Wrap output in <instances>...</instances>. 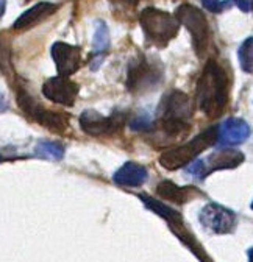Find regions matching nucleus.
I'll return each mask as SVG.
<instances>
[{
    "label": "nucleus",
    "instance_id": "1",
    "mask_svg": "<svg viewBox=\"0 0 253 262\" xmlns=\"http://www.w3.org/2000/svg\"><path fill=\"white\" fill-rule=\"evenodd\" d=\"M228 102V77L217 61L209 59L197 83L199 108L209 117L217 119Z\"/></svg>",
    "mask_w": 253,
    "mask_h": 262
},
{
    "label": "nucleus",
    "instance_id": "2",
    "mask_svg": "<svg viewBox=\"0 0 253 262\" xmlns=\"http://www.w3.org/2000/svg\"><path fill=\"white\" fill-rule=\"evenodd\" d=\"M139 24L147 39L160 47H164L167 42H171L178 35L180 28V22L175 16L152 7L141 11Z\"/></svg>",
    "mask_w": 253,
    "mask_h": 262
},
{
    "label": "nucleus",
    "instance_id": "3",
    "mask_svg": "<svg viewBox=\"0 0 253 262\" xmlns=\"http://www.w3.org/2000/svg\"><path fill=\"white\" fill-rule=\"evenodd\" d=\"M216 141H217V128L211 126L205 129L203 133H200L199 136H196L193 141H189L187 144L166 150L160 158V164L167 170L180 169L186 166V164L193 162L202 151L214 145Z\"/></svg>",
    "mask_w": 253,
    "mask_h": 262
},
{
    "label": "nucleus",
    "instance_id": "4",
    "mask_svg": "<svg viewBox=\"0 0 253 262\" xmlns=\"http://www.w3.org/2000/svg\"><path fill=\"white\" fill-rule=\"evenodd\" d=\"M175 17L180 24L186 27L189 33H191L196 53L199 56H203L209 46V25L202 10H199L194 5L183 4L177 8Z\"/></svg>",
    "mask_w": 253,
    "mask_h": 262
},
{
    "label": "nucleus",
    "instance_id": "5",
    "mask_svg": "<svg viewBox=\"0 0 253 262\" xmlns=\"http://www.w3.org/2000/svg\"><path fill=\"white\" fill-rule=\"evenodd\" d=\"M17 103L28 117L36 120L43 126L55 131V133H65L69 126L68 116L44 110V106L38 105L33 98H31V95L24 89H17Z\"/></svg>",
    "mask_w": 253,
    "mask_h": 262
},
{
    "label": "nucleus",
    "instance_id": "6",
    "mask_svg": "<svg viewBox=\"0 0 253 262\" xmlns=\"http://www.w3.org/2000/svg\"><path fill=\"white\" fill-rule=\"evenodd\" d=\"M163 74L161 69H156L145 58L139 56L129 66V74H126V86L130 91H145L156 86L161 81Z\"/></svg>",
    "mask_w": 253,
    "mask_h": 262
},
{
    "label": "nucleus",
    "instance_id": "7",
    "mask_svg": "<svg viewBox=\"0 0 253 262\" xmlns=\"http://www.w3.org/2000/svg\"><path fill=\"white\" fill-rule=\"evenodd\" d=\"M244 161V155L233 148L219 150L214 155H211L205 162L199 161L191 167V173L197 175L199 178H205L211 172L224 170V169H235Z\"/></svg>",
    "mask_w": 253,
    "mask_h": 262
},
{
    "label": "nucleus",
    "instance_id": "8",
    "mask_svg": "<svg viewBox=\"0 0 253 262\" xmlns=\"http://www.w3.org/2000/svg\"><path fill=\"white\" fill-rule=\"evenodd\" d=\"M193 114V102L184 92L171 91L163 97L158 110L160 120H183L186 122Z\"/></svg>",
    "mask_w": 253,
    "mask_h": 262
},
{
    "label": "nucleus",
    "instance_id": "9",
    "mask_svg": "<svg viewBox=\"0 0 253 262\" xmlns=\"http://www.w3.org/2000/svg\"><path fill=\"white\" fill-rule=\"evenodd\" d=\"M200 222L209 231L217 234L230 233L236 226V215L220 205H206L200 212Z\"/></svg>",
    "mask_w": 253,
    "mask_h": 262
},
{
    "label": "nucleus",
    "instance_id": "10",
    "mask_svg": "<svg viewBox=\"0 0 253 262\" xmlns=\"http://www.w3.org/2000/svg\"><path fill=\"white\" fill-rule=\"evenodd\" d=\"M43 94L52 100L53 103L65 105V106H72L77 100L78 95V86L68 77H53L49 78L44 86H43Z\"/></svg>",
    "mask_w": 253,
    "mask_h": 262
},
{
    "label": "nucleus",
    "instance_id": "11",
    "mask_svg": "<svg viewBox=\"0 0 253 262\" xmlns=\"http://www.w3.org/2000/svg\"><path fill=\"white\" fill-rule=\"evenodd\" d=\"M50 55L56 64V69H58L59 75H62V77L69 78L80 68L81 52L75 46H71L66 42H55L50 49Z\"/></svg>",
    "mask_w": 253,
    "mask_h": 262
},
{
    "label": "nucleus",
    "instance_id": "12",
    "mask_svg": "<svg viewBox=\"0 0 253 262\" xmlns=\"http://www.w3.org/2000/svg\"><path fill=\"white\" fill-rule=\"evenodd\" d=\"M122 125L120 116L105 117L99 114L97 111H85L80 116V126L83 128L85 133L91 136H100V135H111L116 129H119Z\"/></svg>",
    "mask_w": 253,
    "mask_h": 262
},
{
    "label": "nucleus",
    "instance_id": "13",
    "mask_svg": "<svg viewBox=\"0 0 253 262\" xmlns=\"http://www.w3.org/2000/svg\"><path fill=\"white\" fill-rule=\"evenodd\" d=\"M250 135V128L242 119H227L217 128V141L222 145H236L244 142Z\"/></svg>",
    "mask_w": 253,
    "mask_h": 262
},
{
    "label": "nucleus",
    "instance_id": "14",
    "mask_svg": "<svg viewBox=\"0 0 253 262\" xmlns=\"http://www.w3.org/2000/svg\"><path fill=\"white\" fill-rule=\"evenodd\" d=\"M56 11V5L49 4V2H41L35 7L28 8L24 14L19 16V19L13 24L14 30H27L35 27L36 24L43 22L44 19H47L50 14H53Z\"/></svg>",
    "mask_w": 253,
    "mask_h": 262
},
{
    "label": "nucleus",
    "instance_id": "15",
    "mask_svg": "<svg viewBox=\"0 0 253 262\" xmlns=\"http://www.w3.org/2000/svg\"><path fill=\"white\" fill-rule=\"evenodd\" d=\"M147 180V170L145 167L139 166L136 162H126L114 173V183L119 186H129L136 187L141 186Z\"/></svg>",
    "mask_w": 253,
    "mask_h": 262
},
{
    "label": "nucleus",
    "instance_id": "16",
    "mask_svg": "<svg viewBox=\"0 0 253 262\" xmlns=\"http://www.w3.org/2000/svg\"><path fill=\"white\" fill-rule=\"evenodd\" d=\"M156 193L161 195L163 199L174 202V203H184L193 199V195H199V190L194 187H178L171 181H161L156 187Z\"/></svg>",
    "mask_w": 253,
    "mask_h": 262
},
{
    "label": "nucleus",
    "instance_id": "17",
    "mask_svg": "<svg viewBox=\"0 0 253 262\" xmlns=\"http://www.w3.org/2000/svg\"><path fill=\"white\" fill-rule=\"evenodd\" d=\"M238 59H239L241 69L245 74H253V36L247 38L241 44L238 50Z\"/></svg>",
    "mask_w": 253,
    "mask_h": 262
},
{
    "label": "nucleus",
    "instance_id": "18",
    "mask_svg": "<svg viewBox=\"0 0 253 262\" xmlns=\"http://www.w3.org/2000/svg\"><path fill=\"white\" fill-rule=\"evenodd\" d=\"M36 155L39 158H44V159L59 161L62 158V155H65V147H62L61 144H56V142L41 141L36 145Z\"/></svg>",
    "mask_w": 253,
    "mask_h": 262
},
{
    "label": "nucleus",
    "instance_id": "19",
    "mask_svg": "<svg viewBox=\"0 0 253 262\" xmlns=\"http://www.w3.org/2000/svg\"><path fill=\"white\" fill-rule=\"evenodd\" d=\"M92 44H94V50L99 52V53L105 52L110 46V30L103 20L96 22V31H94Z\"/></svg>",
    "mask_w": 253,
    "mask_h": 262
},
{
    "label": "nucleus",
    "instance_id": "20",
    "mask_svg": "<svg viewBox=\"0 0 253 262\" xmlns=\"http://www.w3.org/2000/svg\"><path fill=\"white\" fill-rule=\"evenodd\" d=\"M11 69V53L10 47L0 39V72H8Z\"/></svg>",
    "mask_w": 253,
    "mask_h": 262
},
{
    "label": "nucleus",
    "instance_id": "21",
    "mask_svg": "<svg viewBox=\"0 0 253 262\" xmlns=\"http://www.w3.org/2000/svg\"><path fill=\"white\" fill-rule=\"evenodd\" d=\"M202 4L206 10L213 13H220L231 5V0H224V2L222 0H202Z\"/></svg>",
    "mask_w": 253,
    "mask_h": 262
},
{
    "label": "nucleus",
    "instance_id": "22",
    "mask_svg": "<svg viewBox=\"0 0 253 262\" xmlns=\"http://www.w3.org/2000/svg\"><path fill=\"white\" fill-rule=\"evenodd\" d=\"M235 4H236L238 8H241L244 13L253 11V0H235Z\"/></svg>",
    "mask_w": 253,
    "mask_h": 262
},
{
    "label": "nucleus",
    "instance_id": "23",
    "mask_svg": "<svg viewBox=\"0 0 253 262\" xmlns=\"http://www.w3.org/2000/svg\"><path fill=\"white\" fill-rule=\"evenodd\" d=\"M110 2L114 5H122V7H135L141 2V0H110Z\"/></svg>",
    "mask_w": 253,
    "mask_h": 262
},
{
    "label": "nucleus",
    "instance_id": "24",
    "mask_svg": "<svg viewBox=\"0 0 253 262\" xmlns=\"http://www.w3.org/2000/svg\"><path fill=\"white\" fill-rule=\"evenodd\" d=\"M5 8H7V0H0V19L5 14Z\"/></svg>",
    "mask_w": 253,
    "mask_h": 262
},
{
    "label": "nucleus",
    "instance_id": "25",
    "mask_svg": "<svg viewBox=\"0 0 253 262\" xmlns=\"http://www.w3.org/2000/svg\"><path fill=\"white\" fill-rule=\"evenodd\" d=\"M248 262H253V248L248 251Z\"/></svg>",
    "mask_w": 253,
    "mask_h": 262
},
{
    "label": "nucleus",
    "instance_id": "26",
    "mask_svg": "<svg viewBox=\"0 0 253 262\" xmlns=\"http://www.w3.org/2000/svg\"><path fill=\"white\" fill-rule=\"evenodd\" d=\"M2 161H4V158H2V156H0V162H2Z\"/></svg>",
    "mask_w": 253,
    "mask_h": 262
},
{
    "label": "nucleus",
    "instance_id": "27",
    "mask_svg": "<svg viewBox=\"0 0 253 262\" xmlns=\"http://www.w3.org/2000/svg\"><path fill=\"white\" fill-rule=\"evenodd\" d=\"M251 208H253V203H251Z\"/></svg>",
    "mask_w": 253,
    "mask_h": 262
}]
</instances>
